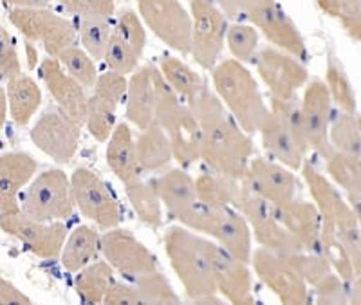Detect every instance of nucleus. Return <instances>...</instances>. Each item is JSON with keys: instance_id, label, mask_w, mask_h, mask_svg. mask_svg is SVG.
I'll list each match as a JSON object with an SVG mask.
<instances>
[{"instance_id": "obj_49", "label": "nucleus", "mask_w": 361, "mask_h": 305, "mask_svg": "<svg viewBox=\"0 0 361 305\" xmlns=\"http://www.w3.org/2000/svg\"><path fill=\"white\" fill-rule=\"evenodd\" d=\"M314 298L318 304H347V282L341 280L336 271H331L314 285Z\"/></svg>"}, {"instance_id": "obj_30", "label": "nucleus", "mask_w": 361, "mask_h": 305, "mask_svg": "<svg viewBox=\"0 0 361 305\" xmlns=\"http://www.w3.org/2000/svg\"><path fill=\"white\" fill-rule=\"evenodd\" d=\"M42 104V91L33 78L17 76L8 82V105L13 121L27 125Z\"/></svg>"}, {"instance_id": "obj_5", "label": "nucleus", "mask_w": 361, "mask_h": 305, "mask_svg": "<svg viewBox=\"0 0 361 305\" xmlns=\"http://www.w3.org/2000/svg\"><path fill=\"white\" fill-rule=\"evenodd\" d=\"M179 223L192 231L214 237L226 251L247 264L251 262V228L246 217L235 208L208 206L197 199V202L180 217Z\"/></svg>"}, {"instance_id": "obj_16", "label": "nucleus", "mask_w": 361, "mask_h": 305, "mask_svg": "<svg viewBox=\"0 0 361 305\" xmlns=\"http://www.w3.org/2000/svg\"><path fill=\"white\" fill-rule=\"evenodd\" d=\"M80 128L62 111H45L31 128V141L56 163H71L78 152Z\"/></svg>"}, {"instance_id": "obj_31", "label": "nucleus", "mask_w": 361, "mask_h": 305, "mask_svg": "<svg viewBox=\"0 0 361 305\" xmlns=\"http://www.w3.org/2000/svg\"><path fill=\"white\" fill-rule=\"evenodd\" d=\"M161 75L164 76L166 83L173 89L177 96H179L186 105L192 107L193 101L199 98L206 83L202 82L201 76L186 66L185 62H180L177 58H164L161 62Z\"/></svg>"}, {"instance_id": "obj_3", "label": "nucleus", "mask_w": 361, "mask_h": 305, "mask_svg": "<svg viewBox=\"0 0 361 305\" xmlns=\"http://www.w3.org/2000/svg\"><path fill=\"white\" fill-rule=\"evenodd\" d=\"M154 121L169 134L173 157L183 166L201 159V127L192 107L186 105L166 83L161 70L154 69Z\"/></svg>"}, {"instance_id": "obj_27", "label": "nucleus", "mask_w": 361, "mask_h": 305, "mask_svg": "<svg viewBox=\"0 0 361 305\" xmlns=\"http://www.w3.org/2000/svg\"><path fill=\"white\" fill-rule=\"evenodd\" d=\"M107 165L123 185L140 179L143 172L135 154V141L127 123H119L109 137Z\"/></svg>"}, {"instance_id": "obj_29", "label": "nucleus", "mask_w": 361, "mask_h": 305, "mask_svg": "<svg viewBox=\"0 0 361 305\" xmlns=\"http://www.w3.org/2000/svg\"><path fill=\"white\" fill-rule=\"evenodd\" d=\"M135 154L143 172H156V170L169 166L173 159V149L169 134L154 121L135 139Z\"/></svg>"}, {"instance_id": "obj_34", "label": "nucleus", "mask_w": 361, "mask_h": 305, "mask_svg": "<svg viewBox=\"0 0 361 305\" xmlns=\"http://www.w3.org/2000/svg\"><path fill=\"white\" fill-rule=\"evenodd\" d=\"M329 139L336 152L361 163V125L356 114L341 112V114L333 116L331 128H329Z\"/></svg>"}, {"instance_id": "obj_18", "label": "nucleus", "mask_w": 361, "mask_h": 305, "mask_svg": "<svg viewBox=\"0 0 361 305\" xmlns=\"http://www.w3.org/2000/svg\"><path fill=\"white\" fill-rule=\"evenodd\" d=\"M243 182L251 192L266 199L276 208L295 201L296 188H298L295 173L288 166L267 161L262 157L251 159Z\"/></svg>"}, {"instance_id": "obj_23", "label": "nucleus", "mask_w": 361, "mask_h": 305, "mask_svg": "<svg viewBox=\"0 0 361 305\" xmlns=\"http://www.w3.org/2000/svg\"><path fill=\"white\" fill-rule=\"evenodd\" d=\"M259 132L262 136L264 150L269 154L271 159L288 166L289 170L302 168L309 150L300 144V141L293 136L291 130L271 111L264 118Z\"/></svg>"}, {"instance_id": "obj_33", "label": "nucleus", "mask_w": 361, "mask_h": 305, "mask_svg": "<svg viewBox=\"0 0 361 305\" xmlns=\"http://www.w3.org/2000/svg\"><path fill=\"white\" fill-rule=\"evenodd\" d=\"M74 280L80 300L85 304H102L109 287L114 282V269L109 262H90Z\"/></svg>"}, {"instance_id": "obj_59", "label": "nucleus", "mask_w": 361, "mask_h": 305, "mask_svg": "<svg viewBox=\"0 0 361 305\" xmlns=\"http://www.w3.org/2000/svg\"><path fill=\"white\" fill-rule=\"evenodd\" d=\"M357 118H360V125H361V116H357Z\"/></svg>"}, {"instance_id": "obj_8", "label": "nucleus", "mask_w": 361, "mask_h": 305, "mask_svg": "<svg viewBox=\"0 0 361 305\" xmlns=\"http://www.w3.org/2000/svg\"><path fill=\"white\" fill-rule=\"evenodd\" d=\"M240 15H246L253 27L260 29L271 44L298 58L300 62L307 60L304 37L276 0H243Z\"/></svg>"}, {"instance_id": "obj_45", "label": "nucleus", "mask_w": 361, "mask_h": 305, "mask_svg": "<svg viewBox=\"0 0 361 305\" xmlns=\"http://www.w3.org/2000/svg\"><path fill=\"white\" fill-rule=\"evenodd\" d=\"M137 60L140 56L134 53V49L116 31H112L107 49L103 54V62L109 67V70H114L119 75H130L137 67Z\"/></svg>"}, {"instance_id": "obj_37", "label": "nucleus", "mask_w": 361, "mask_h": 305, "mask_svg": "<svg viewBox=\"0 0 361 305\" xmlns=\"http://www.w3.org/2000/svg\"><path fill=\"white\" fill-rule=\"evenodd\" d=\"M269 111L282 121L286 127L293 132V136L300 141L302 147L309 149V139H307V127H305V118L304 111H302V101L298 98H275L271 96L269 99Z\"/></svg>"}, {"instance_id": "obj_21", "label": "nucleus", "mask_w": 361, "mask_h": 305, "mask_svg": "<svg viewBox=\"0 0 361 305\" xmlns=\"http://www.w3.org/2000/svg\"><path fill=\"white\" fill-rule=\"evenodd\" d=\"M40 76L60 111L69 116L74 123H85L87 105H89L85 87L63 70L58 58H45L40 66Z\"/></svg>"}, {"instance_id": "obj_14", "label": "nucleus", "mask_w": 361, "mask_h": 305, "mask_svg": "<svg viewBox=\"0 0 361 305\" xmlns=\"http://www.w3.org/2000/svg\"><path fill=\"white\" fill-rule=\"evenodd\" d=\"M251 264L257 277L279 297L282 304L302 305L311 300L307 282L293 268L286 255H279L266 248L255 249L251 253Z\"/></svg>"}, {"instance_id": "obj_4", "label": "nucleus", "mask_w": 361, "mask_h": 305, "mask_svg": "<svg viewBox=\"0 0 361 305\" xmlns=\"http://www.w3.org/2000/svg\"><path fill=\"white\" fill-rule=\"evenodd\" d=\"M214 87L221 101L228 107L244 132L260 130L269 108L266 107L253 75L238 60H224L214 67Z\"/></svg>"}, {"instance_id": "obj_28", "label": "nucleus", "mask_w": 361, "mask_h": 305, "mask_svg": "<svg viewBox=\"0 0 361 305\" xmlns=\"http://www.w3.org/2000/svg\"><path fill=\"white\" fill-rule=\"evenodd\" d=\"M102 253V237L90 226H78L69 235L60 253V262L71 273H78Z\"/></svg>"}, {"instance_id": "obj_25", "label": "nucleus", "mask_w": 361, "mask_h": 305, "mask_svg": "<svg viewBox=\"0 0 361 305\" xmlns=\"http://www.w3.org/2000/svg\"><path fill=\"white\" fill-rule=\"evenodd\" d=\"M154 69L147 66L134 70L128 80L127 87V118L132 125L145 130L154 123V101H156V89H154Z\"/></svg>"}, {"instance_id": "obj_32", "label": "nucleus", "mask_w": 361, "mask_h": 305, "mask_svg": "<svg viewBox=\"0 0 361 305\" xmlns=\"http://www.w3.org/2000/svg\"><path fill=\"white\" fill-rule=\"evenodd\" d=\"M125 192L141 223L152 230H159L163 226V211H161V199L154 182L135 179L125 185Z\"/></svg>"}, {"instance_id": "obj_48", "label": "nucleus", "mask_w": 361, "mask_h": 305, "mask_svg": "<svg viewBox=\"0 0 361 305\" xmlns=\"http://www.w3.org/2000/svg\"><path fill=\"white\" fill-rule=\"evenodd\" d=\"M127 87L128 82L125 78V75L109 70V73H103V75L98 76L92 89H94V96H98V98L105 99V101L118 107L119 101L127 96Z\"/></svg>"}, {"instance_id": "obj_36", "label": "nucleus", "mask_w": 361, "mask_h": 305, "mask_svg": "<svg viewBox=\"0 0 361 305\" xmlns=\"http://www.w3.org/2000/svg\"><path fill=\"white\" fill-rule=\"evenodd\" d=\"M325 85H327L331 98L341 112L356 114V94H354L353 83L345 73L343 63L334 56L333 53L327 56V67H325Z\"/></svg>"}, {"instance_id": "obj_40", "label": "nucleus", "mask_w": 361, "mask_h": 305, "mask_svg": "<svg viewBox=\"0 0 361 305\" xmlns=\"http://www.w3.org/2000/svg\"><path fill=\"white\" fill-rule=\"evenodd\" d=\"M135 291L140 294L141 304H179V297L176 294V291L172 289L170 282L164 278V275H161L159 271L147 273V275H141L140 278L134 280Z\"/></svg>"}, {"instance_id": "obj_60", "label": "nucleus", "mask_w": 361, "mask_h": 305, "mask_svg": "<svg viewBox=\"0 0 361 305\" xmlns=\"http://www.w3.org/2000/svg\"><path fill=\"white\" fill-rule=\"evenodd\" d=\"M212 2H214V0H212Z\"/></svg>"}, {"instance_id": "obj_53", "label": "nucleus", "mask_w": 361, "mask_h": 305, "mask_svg": "<svg viewBox=\"0 0 361 305\" xmlns=\"http://www.w3.org/2000/svg\"><path fill=\"white\" fill-rule=\"evenodd\" d=\"M347 297L353 304H361V273H356L349 282H347Z\"/></svg>"}, {"instance_id": "obj_17", "label": "nucleus", "mask_w": 361, "mask_h": 305, "mask_svg": "<svg viewBox=\"0 0 361 305\" xmlns=\"http://www.w3.org/2000/svg\"><path fill=\"white\" fill-rule=\"evenodd\" d=\"M255 66L262 82L269 87L271 96L275 98H295L296 91L309 80L307 69L298 58L269 47L255 56Z\"/></svg>"}, {"instance_id": "obj_7", "label": "nucleus", "mask_w": 361, "mask_h": 305, "mask_svg": "<svg viewBox=\"0 0 361 305\" xmlns=\"http://www.w3.org/2000/svg\"><path fill=\"white\" fill-rule=\"evenodd\" d=\"M20 210L42 223L69 219L74 210V199L66 172L56 168L42 172L25 190Z\"/></svg>"}, {"instance_id": "obj_6", "label": "nucleus", "mask_w": 361, "mask_h": 305, "mask_svg": "<svg viewBox=\"0 0 361 305\" xmlns=\"http://www.w3.org/2000/svg\"><path fill=\"white\" fill-rule=\"evenodd\" d=\"M233 208L246 217L247 224L253 230L255 239L262 248L286 256L305 251L298 239L291 235L286 226L280 223L275 206L255 192H251L243 181H240V188L235 195Z\"/></svg>"}, {"instance_id": "obj_10", "label": "nucleus", "mask_w": 361, "mask_h": 305, "mask_svg": "<svg viewBox=\"0 0 361 305\" xmlns=\"http://www.w3.org/2000/svg\"><path fill=\"white\" fill-rule=\"evenodd\" d=\"M74 204L85 219L98 224L102 230H112L121 223V208L109 186L87 168H76L71 175Z\"/></svg>"}, {"instance_id": "obj_12", "label": "nucleus", "mask_w": 361, "mask_h": 305, "mask_svg": "<svg viewBox=\"0 0 361 305\" xmlns=\"http://www.w3.org/2000/svg\"><path fill=\"white\" fill-rule=\"evenodd\" d=\"M192 8V51L190 54L202 69H214L221 58L228 22L212 0H190Z\"/></svg>"}, {"instance_id": "obj_52", "label": "nucleus", "mask_w": 361, "mask_h": 305, "mask_svg": "<svg viewBox=\"0 0 361 305\" xmlns=\"http://www.w3.org/2000/svg\"><path fill=\"white\" fill-rule=\"evenodd\" d=\"M8 304H31V298L25 297L22 291H18L11 282L0 278V305H8Z\"/></svg>"}, {"instance_id": "obj_15", "label": "nucleus", "mask_w": 361, "mask_h": 305, "mask_svg": "<svg viewBox=\"0 0 361 305\" xmlns=\"http://www.w3.org/2000/svg\"><path fill=\"white\" fill-rule=\"evenodd\" d=\"M102 253L112 269H116L127 280H135L141 275L157 269L156 256L123 228H112L103 233Z\"/></svg>"}, {"instance_id": "obj_19", "label": "nucleus", "mask_w": 361, "mask_h": 305, "mask_svg": "<svg viewBox=\"0 0 361 305\" xmlns=\"http://www.w3.org/2000/svg\"><path fill=\"white\" fill-rule=\"evenodd\" d=\"M302 111L307 127L309 149L327 159L334 152L329 139V128L333 120V98L324 82L314 80L307 83L302 98Z\"/></svg>"}, {"instance_id": "obj_43", "label": "nucleus", "mask_w": 361, "mask_h": 305, "mask_svg": "<svg viewBox=\"0 0 361 305\" xmlns=\"http://www.w3.org/2000/svg\"><path fill=\"white\" fill-rule=\"evenodd\" d=\"M112 31L109 20H96V18H80L78 35L83 44V49L94 58V60H103V54L107 49L109 38Z\"/></svg>"}, {"instance_id": "obj_35", "label": "nucleus", "mask_w": 361, "mask_h": 305, "mask_svg": "<svg viewBox=\"0 0 361 305\" xmlns=\"http://www.w3.org/2000/svg\"><path fill=\"white\" fill-rule=\"evenodd\" d=\"M238 188H240V181L217 172L202 173V175L195 179L197 199L204 202V204H208V206H233Z\"/></svg>"}, {"instance_id": "obj_1", "label": "nucleus", "mask_w": 361, "mask_h": 305, "mask_svg": "<svg viewBox=\"0 0 361 305\" xmlns=\"http://www.w3.org/2000/svg\"><path fill=\"white\" fill-rule=\"evenodd\" d=\"M192 111L201 127V159L214 172L243 181L253 156V141L221 98L208 87L193 101Z\"/></svg>"}, {"instance_id": "obj_50", "label": "nucleus", "mask_w": 361, "mask_h": 305, "mask_svg": "<svg viewBox=\"0 0 361 305\" xmlns=\"http://www.w3.org/2000/svg\"><path fill=\"white\" fill-rule=\"evenodd\" d=\"M22 75L20 60L11 35L0 25V80L9 82Z\"/></svg>"}, {"instance_id": "obj_2", "label": "nucleus", "mask_w": 361, "mask_h": 305, "mask_svg": "<svg viewBox=\"0 0 361 305\" xmlns=\"http://www.w3.org/2000/svg\"><path fill=\"white\" fill-rule=\"evenodd\" d=\"M164 251L190 301L222 304L212 268V242L190 228L170 226L164 231Z\"/></svg>"}, {"instance_id": "obj_9", "label": "nucleus", "mask_w": 361, "mask_h": 305, "mask_svg": "<svg viewBox=\"0 0 361 305\" xmlns=\"http://www.w3.org/2000/svg\"><path fill=\"white\" fill-rule=\"evenodd\" d=\"M9 20L27 42H40L49 58H58L76 40V27L45 8H15Z\"/></svg>"}, {"instance_id": "obj_41", "label": "nucleus", "mask_w": 361, "mask_h": 305, "mask_svg": "<svg viewBox=\"0 0 361 305\" xmlns=\"http://www.w3.org/2000/svg\"><path fill=\"white\" fill-rule=\"evenodd\" d=\"M318 6L336 18L350 38L361 42V0H318Z\"/></svg>"}, {"instance_id": "obj_54", "label": "nucleus", "mask_w": 361, "mask_h": 305, "mask_svg": "<svg viewBox=\"0 0 361 305\" xmlns=\"http://www.w3.org/2000/svg\"><path fill=\"white\" fill-rule=\"evenodd\" d=\"M214 2L221 8L226 17L237 18L240 15V2L243 0H214Z\"/></svg>"}, {"instance_id": "obj_24", "label": "nucleus", "mask_w": 361, "mask_h": 305, "mask_svg": "<svg viewBox=\"0 0 361 305\" xmlns=\"http://www.w3.org/2000/svg\"><path fill=\"white\" fill-rule=\"evenodd\" d=\"M38 170V163L24 152L0 157V213L18 210V194Z\"/></svg>"}, {"instance_id": "obj_13", "label": "nucleus", "mask_w": 361, "mask_h": 305, "mask_svg": "<svg viewBox=\"0 0 361 305\" xmlns=\"http://www.w3.org/2000/svg\"><path fill=\"white\" fill-rule=\"evenodd\" d=\"M0 228L20 240L25 248L40 259H56L62 253L67 239V228L62 220L42 223L18 210L2 211L0 213Z\"/></svg>"}, {"instance_id": "obj_57", "label": "nucleus", "mask_w": 361, "mask_h": 305, "mask_svg": "<svg viewBox=\"0 0 361 305\" xmlns=\"http://www.w3.org/2000/svg\"><path fill=\"white\" fill-rule=\"evenodd\" d=\"M6 116H8V94H6V91L0 85V128L4 127Z\"/></svg>"}, {"instance_id": "obj_11", "label": "nucleus", "mask_w": 361, "mask_h": 305, "mask_svg": "<svg viewBox=\"0 0 361 305\" xmlns=\"http://www.w3.org/2000/svg\"><path fill=\"white\" fill-rule=\"evenodd\" d=\"M145 24L166 46L180 54L192 51V13L179 0H137Z\"/></svg>"}, {"instance_id": "obj_38", "label": "nucleus", "mask_w": 361, "mask_h": 305, "mask_svg": "<svg viewBox=\"0 0 361 305\" xmlns=\"http://www.w3.org/2000/svg\"><path fill=\"white\" fill-rule=\"evenodd\" d=\"M116 105L109 104L98 96H90L87 105V120L85 125L89 128L90 136L98 139L99 143L109 141L111 134L114 132L116 123Z\"/></svg>"}, {"instance_id": "obj_42", "label": "nucleus", "mask_w": 361, "mask_h": 305, "mask_svg": "<svg viewBox=\"0 0 361 305\" xmlns=\"http://www.w3.org/2000/svg\"><path fill=\"white\" fill-rule=\"evenodd\" d=\"M58 62L85 89L87 87H94L96 80H98V70H96L94 60H92V56L87 51L80 49L76 46H71L58 56Z\"/></svg>"}, {"instance_id": "obj_26", "label": "nucleus", "mask_w": 361, "mask_h": 305, "mask_svg": "<svg viewBox=\"0 0 361 305\" xmlns=\"http://www.w3.org/2000/svg\"><path fill=\"white\" fill-rule=\"evenodd\" d=\"M152 182L159 194L161 202L166 206V211L173 219L179 220L197 202L195 181L185 170H170L161 178L154 179Z\"/></svg>"}, {"instance_id": "obj_55", "label": "nucleus", "mask_w": 361, "mask_h": 305, "mask_svg": "<svg viewBox=\"0 0 361 305\" xmlns=\"http://www.w3.org/2000/svg\"><path fill=\"white\" fill-rule=\"evenodd\" d=\"M347 201H349L350 208H353L357 223L361 226V192H350V194H347Z\"/></svg>"}, {"instance_id": "obj_20", "label": "nucleus", "mask_w": 361, "mask_h": 305, "mask_svg": "<svg viewBox=\"0 0 361 305\" xmlns=\"http://www.w3.org/2000/svg\"><path fill=\"white\" fill-rule=\"evenodd\" d=\"M212 268H214L217 293L237 305L253 304V280L247 262L237 259L222 246L212 242Z\"/></svg>"}, {"instance_id": "obj_56", "label": "nucleus", "mask_w": 361, "mask_h": 305, "mask_svg": "<svg viewBox=\"0 0 361 305\" xmlns=\"http://www.w3.org/2000/svg\"><path fill=\"white\" fill-rule=\"evenodd\" d=\"M6 2L17 8H45L51 0H6Z\"/></svg>"}, {"instance_id": "obj_51", "label": "nucleus", "mask_w": 361, "mask_h": 305, "mask_svg": "<svg viewBox=\"0 0 361 305\" xmlns=\"http://www.w3.org/2000/svg\"><path fill=\"white\" fill-rule=\"evenodd\" d=\"M105 304H141L140 294L135 291V285L125 284V282H112L107 294L103 298Z\"/></svg>"}, {"instance_id": "obj_58", "label": "nucleus", "mask_w": 361, "mask_h": 305, "mask_svg": "<svg viewBox=\"0 0 361 305\" xmlns=\"http://www.w3.org/2000/svg\"><path fill=\"white\" fill-rule=\"evenodd\" d=\"M25 56H27L29 69H35V67H37V62H38V53H37V47H35L31 42H27V44H25Z\"/></svg>"}, {"instance_id": "obj_44", "label": "nucleus", "mask_w": 361, "mask_h": 305, "mask_svg": "<svg viewBox=\"0 0 361 305\" xmlns=\"http://www.w3.org/2000/svg\"><path fill=\"white\" fill-rule=\"evenodd\" d=\"M226 42H228L231 54L238 62H251L259 51V33L253 25L233 24L231 27H228Z\"/></svg>"}, {"instance_id": "obj_46", "label": "nucleus", "mask_w": 361, "mask_h": 305, "mask_svg": "<svg viewBox=\"0 0 361 305\" xmlns=\"http://www.w3.org/2000/svg\"><path fill=\"white\" fill-rule=\"evenodd\" d=\"M116 33L127 42L128 46L134 49V53L141 58L145 49V44H147V35H145V27L141 24L140 17L135 15L130 9H125L118 18V24L114 27Z\"/></svg>"}, {"instance_id": "obj_47", "label": "nucleus", "mask_w": 361, "mask_h": 305, "mask_svg": "<svg viewBox=\"0 0 361 305\" xmlns=\"http://www.w3.org/2000/svg\"><path fill=\"white\" fill-rule=\"evenodd\" d=\"M69 13L80 18L111 20L114 15V0H58Z\"/></svg>"}, {"instance_id": "obj_22", "label": "nucleus", "mask_w": 361, "mask_h": 305, "mask_svg": "<svg viewBox=\"0 0 361 305\" xmlns=\"http://www.w3.org/2000/svg\"><path fill=\"white\" fill-rule=\"evenodd\" d=\"M275 210L280 223L291 235L298 239L305 251L325 256L324 240H322V215L316 204L295 199L286 206H275Z\"/></svg>"}, {"instance_id": "obj_39", "label": "nucleus", "mask_w": 361, "mask_h": 305, "mask_svg": "<svg viewBox=\"0 0 361 305\" xmlns=\"http://www.w3.org/2000/svg\"><path fill=\"white\" fill-rule=\"evenodd\" d=\"M325 168L334 182L343 188L345 194L361 192V163L334 150L325 159Z\"/></svg>"}]
</instances>
